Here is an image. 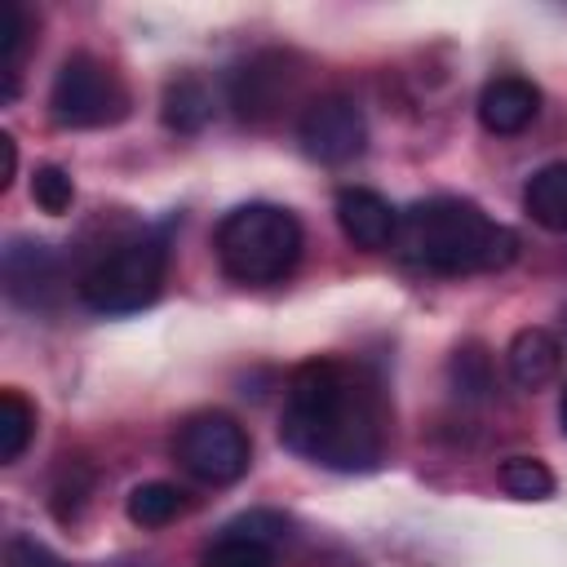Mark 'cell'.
I'll list each match as a JSON object with an SVG mask.
<instances>
[{
  "label": "cell",
  "instance_id": "obj_3",
  "mask_svg": "<svg viewBox=\"0 0 567 567\" xmlns=\"http://www.w3.org/2000/svg\"><path fill=\"white\" fill-rule=\"evenodd\" d=\"M306 248L301 221L284 204H239L213 230L217 266L235 284H279L297 270Z\"/></svg>",
  "mask_w": 567,
  "mask_h": 567
},
{
  "label": "cell",
  "instance_id": "obj_15",
  "mask_svg": "<svg viewBox=\"0 0 567 567\" xmlns=\"http://www.w3.org/2000/svg\"><path fill=\"white\" fill-rule=\"evenodd\" d=\"M159 115H164V124H168L173 133H199V128L213 120V93H208V84H204L199 75H177V80H168Z\"/></svg>",
  "mask_w": 567,
  "mask_h": 567
},
{
  "label": "cell",
  "instance_id": "obj_8",
  "mask_svg": "<svg viewBox=\"0 0 567 567\" xmlns=\"http://www.w3.org/2000/svg\"><path fill=\"white\" fill-rule=\"evenodd\" d=\"M0 284H4V297L22 310H44L53 297H58V284H62V266L53 257L49 244L40 239H27V235H13L4 244V257H0Z\"/></svg>",
  "mask_w": 567,
  "mask_h": 567
},
{
  "label": "cell",
  "instance_id": "obj_6",
  "mask_svg": "<svg viewBox=\"0 0 567 567\" xmlns=\"http://www.w3.org/2000/svg\"><path fill=\"white\" fill-rule=\"evenodd\" d=\"M173 456L177 465L199 478V483H213V487H226V483H239L252 465V443L244 434V425L226 412H195L177 425L173 434Z\"/></svg>",
  "mask_w": 567,
  "mask_h": 567
},
{
  "label": "cell",
  "instance_id": "obj_1",
  "mask_svg": "<svg viewBox=\"0 0 567 567\" xmlns=\"http://www.w3.org/2000/svg\"><path fill=\"white\" fill-rule=\"evenodd\" d=\"M385 399L381 385L346 359H306L284 390L279 439L288 452L337 470L363 474L385 456Z\"/></svg>",
  "mask_w": 567,
  "mask_h": 567
},
{
  "label": "cell",
  "instance_id": "obj_18",
  "mask_svg": "<svg viewBox=\"0 0 567 567\" xmlns=\"http://www.w3.org/2000/svg\"><path fill=\"white\" fill-rule=\"evenodd\" d=\"M496 478H501V487H505L509 496H518V501H545V496H554V474H549V465L536 461V456H509Z\"/></svg>",
  "mask_w": 567,
  "mask_h": 567
},
{
  "label": "cell",
  "instance_id": "obj_14",
  "mask_svg": "<svg viewBox=\"0 0 567 567\" xmlns=\"http://www.w3.org/2000/svg\"><path fill=\"white\" fill-rule=\"evenodd\" d=\"M523 208L545 230H567V159L536 168L523 186Z\"/></svg>",
  "mask_w": 567,
  "mask_h": 567
},
{
  "label": "cell",
  "instance_id": "obj_16",
  "mask_svg": "<svg viewBox=\"0 0 567 567\" xmlns=\"http://www.w3.org/2000/svg\"><path fill=\"white\" fill-rule=\"evenodd\" d=\"M124 509H128V523L137 527H168L186 509V492L177 483H137Z\"/></svg>",
  "mask_w": 567,
  "mask_h": 567
},
{
  "label": "cell",
  "instance_id": "obj_11",
  "mask_svg": "<svg viewBox=\"0 0 567 567\" xmlns=\"http://www.w3.org/2000/svg\"><path fill=\"white\" fill-rule=\"evenodd\" d=\"M540 115V89L523 75H496L478 93V124L496 137L523 133Z\"/></svg>",
  "mask_w": 567,
  "mask_h": 567
},
{
  "label": "cell",
  "instance_id": "obj_4",
  "mask_svg": "<svg viewBox=\"0 0 567 567\" xmlns=\"http://www.w3.org/2000/svg\"><path fill=\"white\" fill-rule=\"evenodd\" d=\"M164 275H168V239L159 230H137L111 244L102 257H93L75 292L97 315H133L159 297Z\"/></svg>",
  "mask_w": 567,
  "mask_h": 567
},
{
  "label": "cell",
  "instance_id": "obj_21",
  "mask_svg": "<svg viewBox=\"0 0 567 567\" xmlns=\"http://www.w3.org/2000/svg\"><path fill=\"white\" fill-rule=\"evenodd\" d=\"M0 151H4V173H0V190H9V182H13V173H18V146H13V137H9V133H0Z\"/></svg>",
  "mask_w": 567,
  "mask_h": 567
},
{
  "label": "cell",
  "instance_id": "obj_2",
  "mask_svg": "<svg viewBox=\"0 0 567 567\" xmlns=\"http://www.w3.org/2000/svg\"><path fill=\"white\" fill-rule=\"evenodd\" d=\"M394 252L425 275H487L518 257V235L492 221L474 199L434 195L399 213Z\"/></svg>",
  "mask_w": 567,
  "mask_h": 567
},
{
  "label": "cell",
  "instance_id": "obj_19",
  "mask_svg": "<svg viewBox=\"0 0 567 567\" xmlns=\"http://www.w3.org/2000/svg\"><path fill=\"white\" fill-rule=\"evenodd\" d=\"M31 199L44 208V213H71V204H75V182H71V173L66 168H58V164H40L35 168V177H31Z\"/></svg>",
  "mask_w": 567,
  "mask_h": 567
},
{
  "label": "cell",
  "instance_id": "obj_17",
  "mask_svg": "<svg viewBox=\"0 0 567 567\" xmlns=\"http://www.w3.org/2000/svg\"><path fill=\"white\" fill-rule=\"evenodd\" d=\"M35 434V408L18 390H0V461L13 465Z\"/></svg>",
  "mask_w": 567,
  "mask_h": 567
},
{
  "label": "cell",
  "instance_id": "obj_9",
  "mask_svg": "<svg viewBox=\"0 0 567 567\" xmlns=\"http://www.w3.org/2000/svg\"><path fill=\"white\" fill-rule=\"evenodd\" d=\"M292 89H297L292 58L279 53V49H266V53L248 58V62L235 71V80H230V102H235L239 120L261 124V120H270L284 102H292Z\"/></svg>",
  "mask_w": 567,
  "mask_h": 567
},
{
  "label": "cell",
  "instance_id": "obj_7",
  "mask_svg": "<svg viewBox=\"0 0 567 567\" xmlns=\"http://www.w3.org/2000/svg\"><path fill=\"white\" fill-rule=\"evenodd\" d=\"M297 142L315 164H350L368 146V124L354 97L323 93L315 97L297 120Z\"/></svg>",
  "mask_w": 567,
  "mask_h": 567
},
{
  "label": "cell",
  "instance_id": "obj_12",
  "mask_svg": "<svg viewBox=\"0 0 567 567\" xmlns=\"http://www.w3.org/2000/svg\"><path fill=\"white\" fill-rule=\"evenodd\" d=\"M505 368H509V381L518 390H545L558 368H563V346L549 328H518L509 350H505Z\"/></svg>",
  "mask_w": 567,
  "mask_h": 567
},
{
  "label": "cell",
  "instance_id": "obj_10",
  "mask_svg": "<svg viewBox=\"0 0 567 567\" xmlns=\"http://www.w3.org/2000/svg\"><path fill=\"white\" fill-rule=\"evenodd\" d=\"M337 221H341V235L354 248H368V252L394 248L399 208L385 195L368 190V186H341L337 190Z\"/></svg>",
  "mask_w": 567,
  "mask_h": 567
},
{
  "label": "cell",
  "instance_id": "obj_20",
  "mask_svg": "<svg viewBox=\"0 0 567 567\" xmlns=\"http://www.w3.org/2000/svg\"><path fill=\"white\" fill-rule=\"evenodd\" d=\"M447 372H452L456 394H465V399H483V394L492 390V368H487L483 346H465V350H456Z\"/></svg>",
  "mask_w": 567,
  "mask_h": 567
},
{
  "label": "cell",
  "instance_id": "obj_5",
  "mask_svg": "<svg viewBox=\"0 0 567 567\" xmlns=\"http://www.w3.org/2000/svg\"><path fill=\"white\" fill-rule=\"evenodd\" d=\"M49 115L62 128H111L128 115V89L102 58L71 53L53 75Z\"/></svg>",
  "mask_w": 567,
  "mask_h": 567
},
{
  "label": "cell",
  "instance_id": "obj_13",
  "mask_svg": "<svg viewBox=\"0 0 567 567\" xmlns=\"http://www.w3.org/2000/svg\"><path fill=\"white\" fill-rule=\"evenodd\" d=\"M199 567H275V549L270 536L257 532V518H244L199 554Z\"/></svg>",
  "mask_w": 567,
  "mask_h": 567
},
{
  "label": "cell",
  "instance_id": "obj_22",
  "mask_svg": "<svg viewBox=\"0 0 567 567\" xmlns=\"http://www.w3.org/2000/svg\"><path fill=\"white\" fill-rule=\"evenodd\" d=\"M558 425H563V434H567V385H563V394H558Z\"/></svg>",
  "mask_w": 567,
  "mask_h": 567
}]
</instances>
